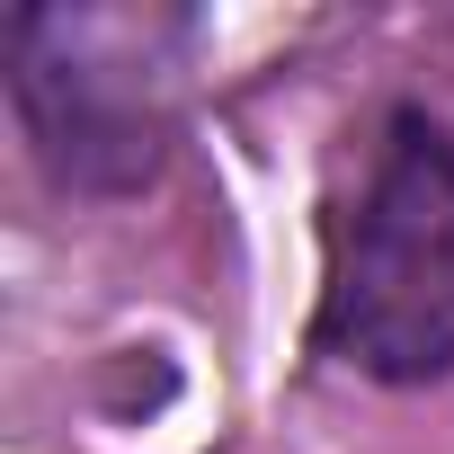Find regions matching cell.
Wrapping results in <instances>:
<instances>
[{
  "mask_svg": "<svg viewBox=\"0 0 454 454\" xmlns=\"http://www.w3.org/2000/svg\"><path fill=\"white\" fill-rule=\"evenodd\" d=\"M321 348L374 383H427L454 365V143L401 107L365 187L330 223Z\"/></svg>",
  "mask_w": 454,
  "mask_h": 454,
  "instance_id": "obj_1",
  "label": "cell"
},
{
  "mask_svg": "<svg viewBox=\"0 0 454 454\" xmlns=\"http://www.w3.org/2000/svg\"><path fill=\"white\" fill-rule=\"evenodd\" d=\"M10 98L63 187H143L160 160V72L143 19L10 10Z\"/></svg>",
  "mask_w": 454,
  "mask_h": 454,
  "instance_id": "obj_2",
  "label": "cell"
}]
</instances>
